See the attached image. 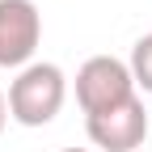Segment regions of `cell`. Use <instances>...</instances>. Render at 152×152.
<instances>
[{
    "instance_id": "1",
    "label": "cell",
    "mask_w": 152,
    "mask_h": 152,
    "mask_svg": "<svg viewBox=\"0 0 152 152\" xmlns=\"http://www.w3.org/2000/svg\"><path fill=\"white\" fill-rule=\"evenodd\" d=\"M4 97H9V118L13 123L47 127V123H55V114L68 102V76H64L59 64L34 59V64H26L13 76V85H9Z\"/></svg>"
},
{
    "instance_id": "2",
    "label": "cell",
    "mask_w": 152,
    "mask_h": 152,
    "mask_svg": "<svg viewBox=\"0 0 152 152\" xmlns=\"http://www.w3.org/2000/svg\"><path fill=\"white\" fill-rule=\"evenodd\" d=\"M135 97V80H131L127 59H114V55H89V59L76 68V102H80L85 118L89 114L114 110Z\"/></svg>"
},
{
    "instance_id": "7",
    "label": "cell",
    "mask_w": 152,
    "mask_h": 152,
    "mask_svg": "<svg viewBox=\"0 0 152 152\" xmlns=\"http://www.w3.org/2000/svg\"><path fill=\"white\" fill-rule=\"evenodd\" d=\"M59 152H93V148H59Z\"/></svg>"
},
{
    "instance_id": "4",
    "label": "cell",
    "mask_w": 152,
    "mask_h": 152,
    "mask_svg": "<svg viewBox=\"0 0 152 152\" xmlns=\"http://www.w3.org/2000/svg\"><path fill=\"white\" fill-rule=\"evenodd\" d=\"M148 110L140 97H131L114 110H102V114H89L85 118V131H89V144L97 152H135L144 140H148Z\"/></svg>"
},
{
    "instance_id": "6",
    "label": "cell",
    "mask_w": 152,
    "mask_h": 152,
    "mask_svg": "<svg viewBox=\"0 0 152 152\" xmlns=\"http://www.w3.org/2000/svg\"><path fill=\"white\" fill-rule=\"evenodd\" d=\"M4 123H9V97L0 93V135H4Z\"/></svg>"
},
{
    "instance_id": "5",
    "label": "cell",
    "mask_w": 152,
    "mask_h": 152,
    "mask_svg": "<svg viewBox=\"0 0 152 152\" xmlns=\"http://www.w3.org/2000/svg\"><path fill=\"white\" fill-rule=\"evenodd\" d=\"M127 68H131V80H135V89L152 93V34L135 38V47H131V59H127Z\"/></svg>"
},
{
    "instance_id": "3",
    "label": "cell",
    "mask_w": 152,
    "mask_h": 152,
    "mask_svg": "<svg viewBox=\"0 0 152 152\" xmlns=\"http://www.w3.org/2000/svg\"><path fill=\"white\" fill-rule=\"evenodd\" d=\"M42 42V13L34 0H0V68L34 64Z\"/></svg>"
}]
</instances>
